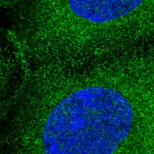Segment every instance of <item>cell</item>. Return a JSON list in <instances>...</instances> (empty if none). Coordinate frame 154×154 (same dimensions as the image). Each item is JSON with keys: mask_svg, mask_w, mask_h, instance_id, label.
Listing matches in <instances>:
<instances>
[{"mask_svg": "<svg viewBox=\"0 0 154 154\" xmlns=\"http://www.w3.org/2000/svg\"><path fill=\"white\" fill-rule=\"evenodd\" d=\"M133 108L108 87L78 90L57 104L42 133L44 154H114L127 138Z\"/></svg>", "mask_w": 154, "mask_h": 154, "instance_id": "1", "label": "cell"}, {"mask_svg": "<svg viewBox=\"0 0 154 154\" xmlns=\"http://www.w3.org/2000/svg\"><path fill=\"white\" fill-rule=\"evenodd\" d=\"M142 1H70L69 7L81 18L96 23L112 21L140 7Z\"/></svg>", "mask_w": 154, "mask_h": 154, "instance_id": "2", "label": "cell"}]
</instances>
